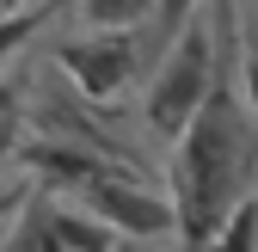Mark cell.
Segmentation results:
<instances>
[{"instance_id":"cell-1","label":"cell","mask_w":258,"mask_h":252,"mask_svg":"<svg viewBox=\"0 0 258 252\" xmlns=\"http://www.w3.org/2000/svg\"><path fill=\"white\" fill-rule=\"evenodd\" d=\"M246 99L221 80L209 92V105L197 111V123L184 130L178 154V222H184V246L190 252H209L221 222L252 197L246 191V172H252V136H246Z\"/></svg>"},{"instance_id":"cell-2","label":"cell","mask_w":258,"mask_h":252,"mask_svg":"<svg viewBox=\"0 0 258 252\" xmlns=\"http://www.w3.org/2000/svg\"><path fill=\"white\" fill-rule=\"evenodd\" d=\"M215 43H221L215 19H197L166 55H160V68H154V80L142 92V123H148L160 142L178 148L184 130L197 123V111L209 105V92L221 86L215 80Z\"/></svg>"},{"instance_id":"cell-3","label":"cell","mask_w":258,"mask_h":252,"mask_svg":"<svg viewBox=\"0 0 258 252\" xmlns=\"http://www.w3.org/2000/svg\"><path fill=\"white\" fill-rule=\"evenodd\" d=\"M142 37L148 31H74V37L49 43V61L86 105H117L142 80V61H148Z\"/></svg>"},{"instance_id":"cell-4","label":"cell","mask_w":258,"mask_h":252,"mask_svg":"<svg viewBox=\"0 0 258 252\" xmlns=\"http://www.w3.org/2000/svg\"><path fill=\"white\" fill-rule=\"evenodd\" d=\"M80 197H86V209L99 215L105 228H117L123 240H178V234H184L178 197L154 191L136 166H111L105 178H92Z\"/></svg>"},{"instance_id":"cell-5","label":"cell","mask_w":258,"mask_h":252,"mask_svg":"<svg viewBox=\"0 0 258 252\" xmlns=\"http://www.w3.org/2000/svg\"><path fill=\"white\" fill-rule=\"evenodd\" d=\"M19 160H25L31 178H49V184H61V191H86L92 178H105L111 166H123V160H105L99 148H74V142H37V148H19Z\"/></svg>"},{"instance_id":"cell-6","label":"cell","mask_w":258,"mask_h":252,"mask_svg":"<svg viewBox=\"0 0 258 252\" xmlns=\"http://www.w3.org/2000/svg\"><path fill=\"white\" fill-rule=\"evenodd\" d=\"M43 222H49V234L61 240V252H123V246H117L123 234L105 228L92 209H74V203H55V197H49Z\"/></svg>"},{"instance_id":"cell-7","label":"cell","mask_w":258,"mask_h":252,"mask_svg":"<svg viewBox=\"0 0 258 252\" xmlns=\"http://www.w3.org/2000/svg\"><path fill=\"white\" fill-rule=\"evenodd\" d=\"M74 25L80 31H148L154 0H74Z\"/></svg>"},{"instance_id":"cell-8","label":"cell","mask_w":258,"mask_h":252,"mask_svg":"<svg viewBox=\"0 0 258 252\" xmlns=\"http://www.w3.org/2000/svg\"><path fill=\"white\" fill-rule=\"evenodd\" d=\"M197 19H209V0H154V25H148V43H154L160 55H166V49L184 37V31L197 25Z\"/></svg>"},{"instance_id":"cell-9","label":"cell","mask_w":258,"mask_h":252,"mask_svg":"<svg viewBox=\"0 0 258 252\" xmlns=\"http://www.w3.org/2000/svg\"><path fill=\"white\" fill-rule=\"evenodd\" d=\"M209 252H258V191L221 222V234H215V246Z\"/></svg>"},{"instance_id":"cell-10","label":"cell","mask_w":258,"mask_h":252,"mask_svg":"<svg viewBox=\"0 0 258 252\" xmlns=\"http://www.w3.org/2000/svg\"><path fill=\"white\" fill-rule=\"evenodd\" d=\"M43 25H49V0H43V7H25V13H7V19H0V61H13Z\"/></svg>"},{"instance_id":"cell-11","label":"cell","mask_w":258,"mask_h":252,"mask_svg":"<svg viewBox=\"0 0 258 252\" xmlns=\"http://www.w3.org/2000/svg\"><path fill=\"white\" fill-rule=\"evenodd\" d=\"M19 123H25V92H19V80L0 74V160L19 154Z\"/></svg>"},{"instance_id":"cell-12","label":"cell","mask_w":258,"mask_h":252,"mask_svg":"<svg viewBox=\"0 0 258 252\" xmlns=\"http://www.w3.org/2000/svg\"><path fill=\"white\" fill-rule=\"evenodd\" d=\"M25 197H31V184H0V228L25 209Z\"/></svg>"},{"instance_id":"cell-13","label":"cell","mask_w":258,"mask_h":252,"mask_svg":"<svg viewBox=\"0 0 258 252\" xmlns=\"http://www.w3.org/2000/svg\"><path fill=\"white\" fill-rule=\"evenodd\" d=\"M246 111L258 117V49L246 55Z\"/></svg>"},{"instance_id":"cell-14","label":"cell","mask_w":258,"mask_h":252,"mask_svg":"<svg viewBox=\"0 0 258 252\" xmlns=\"http://www.w3.org/2000/svg\"><path fill=\"white\" fill-rule=\"evenodd\" d=\"M7 13H25V0H0V19H7Z\"/></svg>"},{"instance_id":"cell-15","label":"cell","mask_w":258,"mask_h":252,"mask_svg":"<svg viewBox=\"0 0 258 252\" xmlns=\"http://www.w3.org/2000/svg\"><path fill=\"white\" fill-rule=\"evenodd\" d=\"M136 252H166V246H136Z\"/></svg>"}]
</instances>
